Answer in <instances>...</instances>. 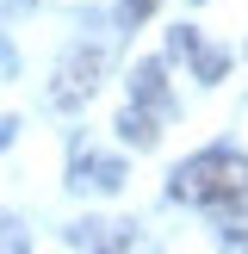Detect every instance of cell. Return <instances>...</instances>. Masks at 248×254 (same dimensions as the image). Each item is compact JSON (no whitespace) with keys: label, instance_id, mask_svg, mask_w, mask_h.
I'll use <instances>...</instances> for the list:
<instances>
[{"label":"cell","instance_id":"1","mask_svg":"<svg viewBox=\"0 0 248 254\" xmlns=\"http://www.w3.org/2000/svg\"><path fill=\"white\" fill-rule=\"evenodd\" d=\"M248 192V155L242 149H198L192 161L168 174V198L174 205H236Z\"/></svg>","mask_w":248,"mask_h":254},{"label":"cell","instance_id":"2","mask_svg":"<svg viewBox=\"0 0 248 254\" xmlns=\"http://www.w3.org/2000/svg\"><path fill=\"white\" fill-rule=\"evenodd\" d=\"M99 81H106V50H99V44H74L68 56L56 62V81H50L56 112H81L87 99L99 93Z\"/></svg>","mask_w":248,"mask_h":254},{"label":"cell","instance_id":"3","mask_svg":"<svg viewBox=\"0 0 248 254\" xmlns=\"http://www.w3.org/2000/svg\"><path fill=\"white\" fill-rule=\"evenodd\" d=\"M118 136H124L130 149H155V143H161V112H149V106L130 99V106L118 112Z\"/></svg>","mask_w":248,"mask_h":254},{"label":"cell","instance_id":"4","mask_svg":"<svg viewBox=\"0 0 248 254\" xmlns=\"http://www.w3.org/2000/svg\"><path fill=\"white\" fill-rule=\"evenodd\" d=\"M130 99H136V106H149V112H168V106H174V99H168V68H161V62H136Z\"/></svg>","mask_w":248,"mask_h":254},{"label":"cell","instance_id":"5","mask_svg":"<svg viewBox=\"0 0 248 254\" xmlns=\"http://www.w3.org/2000/svg\"><path fill=\"white\" fill-rule=\"evenodd\" d=\"M74 186H93V192H118L124 186V168L118 161H99V155H74Z\"/></svg>","mask_w":248,"mask_h":254},{"label":"cell","instance_id":"6","mask_svg":"<svg viewBox=\"0 0 248 254\" xmlns=\"http://www.w3.org/2000/svg\"><path fill=\"white\" fill-rule=\"evenodd\" d=\"M136 236L112 230V223H81V230H68V248H130Z\"/></svg>","mask_w":248,"mask_h":254},{"label":"cell","instance_id":"7","mask_svg":"<svg viewBox=\"0 0 248 254\" xmlns=\"http://www.w3.org/2000/svg\"><path fill=\"white\" fill-rule=\"evenodd\" d=\"M192 68H198V81H223V74H230V56H223V50L192 44Z\"/></svg>","mask_w":248,"mask_h":254},{"label":"cell","instance_id":"8","mask_svg":"<svg viewBox=\"0 0 248 254\" xmlns=\"http://www.w3.org/2000/svg\"><path fill=\"white\" fill-rule=\"evenodd\" d=\"M155 6H161V0H124V6H118V25L130 31V25H143V19H149Z\"/></svg>","mask_w":248,"mask_h":254}]
</instances>
